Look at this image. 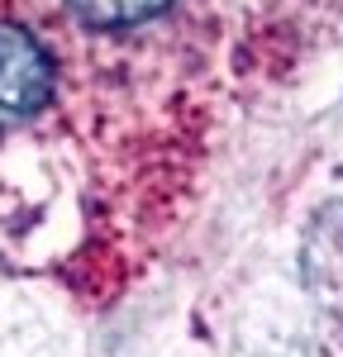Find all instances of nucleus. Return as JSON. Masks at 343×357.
Wrapping results in <instances>:
<instances>
[{
  "label": "nucleus",
  "instance_id": "f03ea898",
  "mask_svg": "<svg viewBox=\"0 0 343 357\" xmlns=\"http://www.w3.org/2000/svg\"><path fill=\"white\" fill-rule=\"evenodd\" d=\"M172 0H72L77 20L91 29H129V24H143L153 15H162Z\"/></svg>",
  "mask_w": 343,
  "mask_h": 357
},
{
  "label": "nucleus",
  "instance_id": "f257e3e1",
  "mask_svg": "<svg viewBox=\"0 0 343 357\" xmlns=\"http://www.w3.org/2000/svg\"><path fill=\"white\" fill-rule=\"evenodd\" d=\"M53 96V57L24 24L0 20V129L20 124Z\"/></svg>",
  "mask_w": 343,
  "mask_h": 357
}]
</instances>
